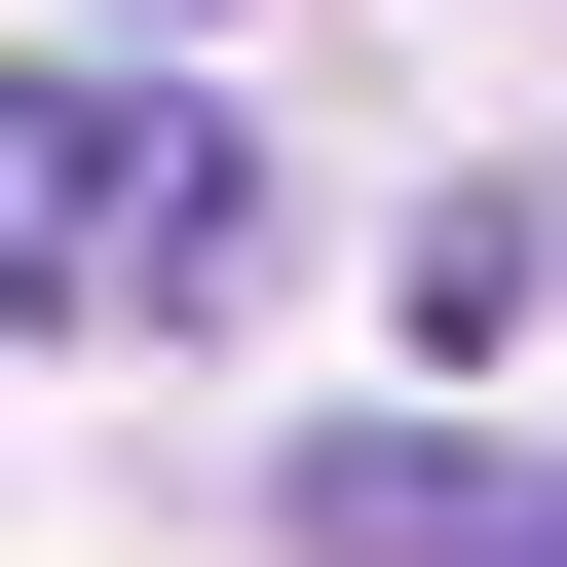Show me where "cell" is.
Segmentation results:
<instances>
[{"label":"cell","mask_w":567,"mask_h":567,"mask_svg":"<svg viewBox=\"0 0 567 567\" xmlns=\"http://www.w3.org/2000/svg\"><path fill=\"white\" fill-rule=\"evenodd\" d=\"M265 529H303V567H567V454H492V416H303Z\"/></svg>","instance_id":"cell-2"},{"label":"cell","mask_w":567,"mask_h":567,"mask_svg":"<svg viewBox=\"0 0 567 567\" xmlns=\"http://www.w3.org/2000/svg\"><path fill=\"white\" fill-rule=\"evenodd\" d=\"M227 265H265L227 76H152V39H0V341H152V303H227Z\"/></svg>","instance_id":"cell-1"},{"label":"cell","mask_w":567,"mask_h":567,"mask_svg":"<svg viewBox=\"0 0 567 567\" xmlns=\"http://www.w3.org/2000/svg\"><path fill=\"white\" fill-rule=\"evenodd\" d=\"M114 39H227V0H114Z\"/></svg>","instance_id":"cell-3"}]
</instances>
